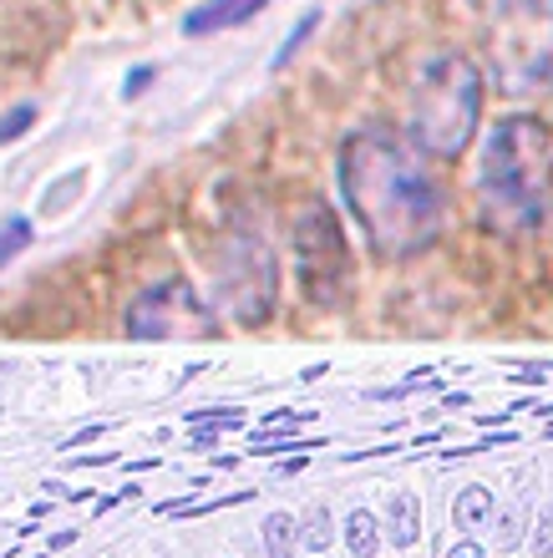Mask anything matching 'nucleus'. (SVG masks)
I'll return each instance as SVG.
<instances>
[{"label":"nucleus","mask_w":553,"mask_h":558,"mask_svg":"<svg viewBox=\"0 0 553 558\" xmlns=\"http://www.w3.org/2000/svg\"><path fill=\"white\" fill-rule=\"evenodd\" d=\"M340 198L381 259H417L447 223V193L426 153L381 128H356L340 143Z\"/></svg>","instance_id":"f257e3e1"},{"label":"nucleus","mask_w":553,"mask_h":558,"mask_svg":"<svg viewBox=\"0 0 553 558\" xmlns=\"http://www.w3.org/2000/svg\"><path fill=\"white\" fill-rule=\"evenodd\" d=\"M442 558H482V548L472 544V538H457V544H452V548H447V554H442Z\"/></svg>","instance_id":"aec40b11"},{"label":"nucleus","mask_w":553,"mask_h":558,"mask_svg":"<svg viewBox=\"0 0 553 558\" xmlns=\"http://www.w3.org/2000/svg\"><path fill=\"white\" fill-rule=\"evenodd\" d=\"M315 26H321V11H310L305 21H300V26H294L290 36H285V46H279V57H275V72H279V66H290V57L310 41V31H315Z\"/></svg>","instance_id":"2eb2a0df"},{"label":"nucleus","mask_w":553,"mask_h":558,"mask_svg":"<svg viewBox=\"0 0 553 558\" xmlns=\"http://www.w3.org/2000/svg\"><path fill=\"white\" fill-rule=\"evenodd\" d=\"M524 529H528V502H513L508 513L497 518V548L508 554V548L524 544Z\"/></svg>","instance_id":"ddd939ff"},{"label":"nucleus","mask_w":553,"mask_h":558,"mask_svg":"<svg viewBox=\"0 0 553 558\" xmlns=\"http://www.w3.org/2000/svg\"><path fill=\"white\" fill-rule=\"evenodd\" d=\"M346 544L356 558H376L381 533H376V513L371 508H350L346 513Z\"/></svg>","instance_id":"9b49d317"},{"label":"nucleus","mask_w":553,"mask_h":558,"mask_svg":"<svg viewBox=\"0 0 553 558\" xmlns=\"http://www.w3.org/2000/svg\"><path fill=\"white\" fill-rule=\"evenodd\" d=\"M153 76H158V66H137V72L128 76V87H122V97H128V102H132V97H143V92L153 87Z\"/></svg>","instance_id":"6ab92c4d"},{"label":"nucleus","mask_w":553,"mask_h":558,"mask_svg":"<svg viewBox=\"0 0 553 558\" xmlns=\"http://www.w3.org/2000/svg\"><path fill=\"white\" fill-rule=\"evenodd\" d=\"M488 51L503 92H539L553 82V0H493Z\"/></svg>","instance_id":"20e7f679"},{"label":"nucleus","mask_w":553,"mask_h":558,"mask_svg":"<svg viewBox=\"0 0 553 558\" xmlns=\"http://www.w3.org/2000/svg\"><path fill=\"white\" fill-rule=\"evenodd\" d=\"M488 518H493V493H488L482 483L462 487V493H457V508H452V523H457L462 533H472V529H482Z\"/></svg>","instance_id":"9d476101"},{"label":"nucleus","mask_w":553,"mask_h":558,"mask_svg":"<svg viewBox=\"0 0 553 558\" xmlns=\"http://www.w3.org/2000/svg\"><path fill=\"white\" fill-rule=\"evenodd\" d=\"M21 250H31V223L26 219H5L0 223V265H11Z\"/></svg>","instance_id":"4468645a"},{"label":"nucleus","mask_w":553,"mask_h":558,"mask_svg":"<svg viewBox=\"0 0 553 558\" xmlns=\"http://www.w3.org/2000/svg\"><path fill=\"white\" fill-rule=\"evenodd\" d=\"M300 533H305V538H300L305 548H330V513H325V508H310Z\"/></svg>","instance_id":"dca6fc26"},{"label":"nucleus","mask_w":553,"mask_h":558,"mask_svg":"<svg viewBox=\"0 0 553 558\" xmlns=\"http://www.w3.org/2000/svg\"><path fill=\"white\" fill-rule=\"evenodd\" d=\"M553 219V133L513 112L488 133L478 158V223L497 239H528Z\"/></svg>","instance_id":"f03ea898"},{"label":"nucleus","mask_w":553,"mask_h":558,"mask_svg":"<svg viewBox=\"0 0 553 558\" xmlns=\"http://www.w3.org/2000/svg\"><path fill=\"white\" fill-rule=\"evenodd\" d=\"M294 265H300V284L315 305H335L346 300L350 284V254H346V234L335 219L330 204H305L294 219Z\"/></svg>","instance_id":"39448f33"},{"label":"nucleus","mask_w":553,"mask_h":558,"mask_svg":"<svg viewBox=\"0 0 553 558\" xmlns=\"http://www.w3.org/2000/svg\"><path fill=\"white\" fill-rule=\"evenodd\" d=\"M31 122H36V107H31V102H21L15 112H5V118H0V143H15V137H26Z\"/></svg>","instance_id":"f3484780"},{"label":"nucleus","mask_w":553,"mask_h":558,"mask_svg":"<svg viewBox=\"0 0 553 558\" xmlns=\"http://www.w3.org/2000/svg\"><path fill=\"white\" fill-rule=\"evenodd\" d=\"M264 5H269V0H208V5H199V11L183 21V31H189V36H208V31L249 26Z\"/></svg>","instance_id":"6e6552de"},{"label":"nucleus","mask_w":553,"mask_h":558,"mask_svg":"<svg viewBox=\"0 0 553 558\" xmlns=\"http://www.w3.org/2000/svg\"><path fill=\"white\" fill-rule=\"evenodd\" d=\"M482 122V72L462 51H437L411 82L407 133L426 158H462Z\"/></svg>","instance_id":"7ed1b4c3"},{"label":"nucleus","mask_w":553,"mask_h":558,"mask_svg":"<svg viewBox=\"0 0 553 558\" xmlns=\"http://www.w3.org/2000/svg\"><path fill=\"white\" fill-rule=\"evenodd\" d=\"M132 340H204L219 330L214 310L199 300V290H189L183 279H163L147 284L122 315Z\"/></svg>","instance_id":"423d86ee"},{"label":"nucleus","mask_w":553,"mask_h":558,"mask_svg":"<svg viewBox=\"0 0 553 558\" xmlns=\"http://www.w3.org/2000/svg\"><path fill=\"white\" fill-rule=\"evenodd\" d=\"M254 269H275V259H269L260 234L239 229V234L224 244V294H229L233 320L239 325L264 320V315H269V300H275V279H264V275L254 279Z\"/></svg>","instance_id":"0eeeda50"},{"label":"nucleus","mask_w":553,"mask_h":558,"mask_svg":"<svg viewBox=\"0 0 553 558\" xmlns=\"http://www.w3.org/2000/svg\"><path fill=\"white\" fill-rule=\"evenodd\" d=\"M533 554H539V558L553 554V508H543V513H539V529H533Z\"/></svg>","instance_id":"a211bd4d"},{"label":"nucleus","mask_w":553,"mask_h":558,"mask_svg":"<svg viewBox=\"0 0 553 558\" xmlns=\"http://www.w3.org/2000/svg\"><path fill=\"white\" fill-rule=\"evenodd\" d=\"M386 538L396 548H411L422 538V502L411 498V493H396L392 508H386Z\"/></svg>","instance_id":"1a4fd4ad"},{"label":"nucleus","mask_w":553,"mask_h":558,"mask_svg":"<svg viewBox=\"0 0 553 558\" xmlns=\"http://www.w3.org/2000/svg\"><path fill=\"white\" fill-rule=\"evenodd\" d=\"M294 518L290 513H269L264 518V554L269 558H294Z\"/></svg>","instance_id":"f8f14e48"}]
</instances>
